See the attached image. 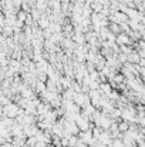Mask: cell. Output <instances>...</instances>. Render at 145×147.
<instances>
[{
	"mask_svg": "<svg viewBox=\"0 0 145 147\" xmlns=\"http://www.w3.org/2000/svg\"><path fill=\"white\" fill-rule=\"evenodd\" d=\"M132 40L130 39V36L127 33H120L115 36V45L117 46H131Z\"/></svg>",
	"mask_w": 145,
	"mask_h": 147,
	"instance_id": "6da1fadb",
	"label": "cell"
},
{
	"mask_svg": "<svg viewBox=\"0 0 145 147\" xmlns=\"http://www.w3.org/2000/svg\"><path fill=\"white\" fill-rule=\"evenodd\" d=\"M26 19H27V13L20 10V11L17 13V22H20V23H24V22H26Z\"/></svg>",
	"mask_w": 145,
	"mask_h": 147,
	"instance_id": "3957f363",
	"label": "cell"
},
{
	"mask_svg": "<svg viewBox=\"0 0 145 147\" xmlns=\"http://www.w3.org/2000/svg\"><path fill=\"white\" fill-rule=\"evenodd\" d=\"M39 24H40V27H41V29H47L48 24H50V20H48L46 16H43V17H40V20H39Z\"/></svg>",
	"mask_w": 145,
	"mask_h": 147,
	"instance_id": "7a4b0ae2",
	"label": "cell"
}]
</instances>
